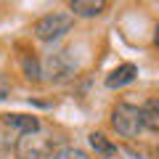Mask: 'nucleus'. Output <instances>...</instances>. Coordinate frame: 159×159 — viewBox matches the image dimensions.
<instances>
[{
	"label": "nucleus",
	"instance_id": "f257e3e1",
	"mask_svg": "<svg viewBox=\"0 0 159 159\" xmlns=\"http://www.w3.org/2000/svg\"><path fill=\"white\" fill-rule=\"evenodd\" d=\"M74 27V16L72 13H45V16H40L37 21H34L32 32L37 40H43V43H53V40L64 37L66 32H72Z\"/></svg>",
	"mask_w": 159,
	"mask_h": 159
},
{
	"label": "nucleus",
	"instance_id": "f03ea898",
	"mask_svg": "<svg viewBox=\"0 0 159 159\" xmlns=\"http://www.w3.org/2000/svg\"><path fill=\"white\" fill-rule=\"evenodd\" d=\"M111 127L119 133L122 138H135L138 133L143 130V117L141 109L133 106V103L122 101L111 109Z\"/></svg>",
	"mask_w": 159,
	"mask_h": 159
},
{
	"label": "nucleus",
	"instance_id": "7ed1b4c3",
	"mask_svg": "<svg viewBox=\"0 0 159 159\" xmlns=\"http://www.w3.org/2000/svg\"><path fill=\"white\" fill-rule=\"evenodd\" d=\"M53 154V135L48 133H29L16 141V157L19 159H48Z\"/></svg>",
	"mask_w": 159,
	"mask_h": 159
},
{
	"label": "nucleus",
	"instance_id": "20e7f679",
	"mask_svg": "<svg viewBox=\"0 0 159 159\" xmlns=\"http://www.w3.org/2000/svg\"><path fill=\"white\" fill-rule=\"evenodd\" d=\"M77 72V58L72 56V51H58L43 61V74H45L51 82H66L74 77Z\"/></svg>",
	"mask_w": 159,
	"mask_h": 159
},
{
	"label": "nucleus",
	"instance_id": "39448f33",
	"mask_svg": "<svg viewBox=\"0 0 159 159\" xmlns=\"http://www.w3.org/2000/svg\"><path fill=\"white\" fill-rule=\"evenodd\" d=\"M3 122H6V127L16 130L19 135H29V133H37L40 130V119L32 117V114H6Z\"/></svg>",
	"mask_w": 159,
	"mask_h": 159
},
{
	"label": "nucleus",
	"instance_id": "423d86ee",
	"mask_svg": "<svg viewBox=\"0 0 159 159\" xmlns=\"http://www.w3.org/2000/svg\"><path fill=\"white\" fill-rule=\"evenodd\" d=\"M138 77V66L135 64H122V66H117L111 74L106 77V88H122V85H127V82H133V80Z\"/></svg>",
	"mask_w": 159,
	"mask_h": 159
},
{
	"label": "nucleus",
	"instance_id": "0eeeda50",
	"mask_svg": "<svg viewBox=\"0 0 159 159\" xmlns=\"http://www.w3.org/2000/svg\"><path fill=\"white\" fill-rule=\"evenodd\" d=\"M69 8H72L74 16L93 19V16H98V13L106 11V3H103V0H72V3H69Z\"/></svg>",
	"mask_w": 159,
	"mask_h": 159
},
{
	"label": "nucleus",
	"instance_id": "6e6552de",
	"mask_svg": "<svg viewBox=\"0 0 159 159\" xmlns=\"http://www.w3.org/2000/svg\"><path fill=\"white\" fill-rule=\"evenodd\" d=\"M141 117H143V127L159 133V98H148L141 106Z\"/></svg>",
	"mask_w": 159,
	"mask_h": 159
},
{
	"label": "nucleus",
	"instance_id": "1a4fd4ad",
	"mask_svg": "<svg viewBox=\"0 0 159 159\" xmlns=\"http://www.w3.org/2000/svg\"><path fill=\"white\" fill-rule=\"evenodd\" d=\"M90 146H93V151L96 154H101L103 159H111V157H117V146H114L111 141H109L103 133H90Z\"/></svg>",
	"mask_w": 159,
	"mask_h": 159
},
{
	"label": "nucleus",
	"instance_id": "9d476101",
	"mask_svg": "<svg viewBox=\"0 0 159 159\" xmlns=\"http://www.w3.org/2000/svg\"><path fill=\"white\" fill-rule=\"evenodd\" d=\"M21 69H24V74H27V80H32V82H40V80H43V66H40V61L32 53H24L21 56Z\"/></svg>",
	"mask_w": 159,
	"mask_h": 159
},
{
	"label": "nucleus",
	"instance_id": "9b49d317",
	"mask_svg": "<svg viewBox=\"0 0 159 159\" xmlns=\"http://www.w3.org/2000/svg\"><path fill=\"white\" fill-rule=\"evenodd\" d=\"M53 159H88V154L77 146H66V148H58L53 154Z\"/></svg>",
	"mask_w": 159,
	"mask_h": 159
},
{
	"label": "nucleus",
	"instance_id": "f8f14e48",
	"mask_svg": "<svg viewBox=\"0 0 159 159\" xmlns=\"http://www.w3.org/2000/svg\"><path fill=\"white\" fill-rule=\"evenodd\" d=\"M8 96H11V85H8L6 77L0 74V101H3V98H8Z\"/></svg>",
	"mask_w": 159,
	"mask_h": 159
},
{
	"label": "nucleus",
	"instance_id": "ddd939ff",
	"mask_svg": "<svg viewBox=\"0 0 159 159\" xmlns=\"http://www.w3.org/2000/svg\"><path fill=\"white\" fill-rule=\"evenodd\" d=\"M154 45L159 48V24H157V29H154Z\"/></svg>",
	"mask_w": 159,
	"mask_h": 159
},
{
	"label": "nucleus",
	"instance_id": "4468645a",
	"mask_svg": "<svg viewBox=\"0 0 159 159\" xmlns=\"http://www.w3.org/2000/svg\"><path fill=\"white\" fill-rule=\"evenodd\" d=\"M3 146H6V141H3V135H0V148H3Z\"/></svg>",
	"mask_w": 159,
	"mask_h": 159
}]
</instances>
